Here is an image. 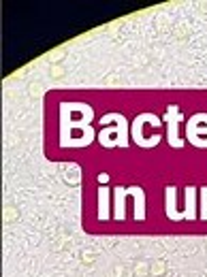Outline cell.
<instances>
[{
	"label": "cell",
	"mask_w": 207,
	"mask_h": 277,
	"mask_svg": "<svg viewBox=\"0 0 207 277\" xmlns=\"http://www.w3.org/2000/svg\"><path fill=\"white\" fill-rule=\"evenodd\" d=\"M173 113H175V107H169V113H167V118H169V143L173 147H182L184 145V141L182 139H177V124L173 122Z\"/></svg>",
	"instance_id": "6da1fadb"
},
{
	"label": "cell",
	"mask_w": 207,
	"mask_h": 277,
	"mask_svg": "<svg viewBox=\"0 0 207 277\" xmlns=\"http://www.w3.org/2000/svg\"><path fill=\"white\" fill-rule=\"evenodd\" d=\"M197 194V190L195 188H188L186 190V214H184V217H188V220H195V196Z\"/></svg>",
	"instance_id": "7a4b0ae2"
},
{
	"label": "cell",
	"mask_w": 207,
	"mask_h": 277,
	"mask_svg": "<svg viewBox=\"0 0 207 277\" xmlns=\"http://www.w3.org/2000/svg\"><path fill=\"white\" fill-rule=\"evenodd\" d=\"M109 194H107V192L105 190H101V209H99V217H101V220H105V217H107V214H105V205H107V207H109V198H107Z\"/></svg>",
	"instance_id": "277c9868"
},
{
	"label": "cell",
	"mask_w": 207,
	"mask_h": 277,
	"mask_svg": "<svg viewBox=\"0 0 207 277\" xmlns=\"http://www.w3.org/2000/svg\"><path fill=\"white\" fill-rule=\"evenodd\" d=\"M201 217L207 220V188H203V207H201Z\"/></svg>",
	"instance_id": "5b68a950"
},
{
	"label": "cell",
	"mask_w": 207,
	"mask_h": 277,
	"mask_svg": "<svg viewBox=\"0 0 207 277\" xmlns=\"http://www.w3.org/2000/svg\"><path fill=\"white\" fill-rule=\"evenodd\" d=\"M124 196H126V190L124 188H118L115 190V217L118 220H124Z\"/></svg>",
	"instance_id": "3957f363"
}]
</instances>
